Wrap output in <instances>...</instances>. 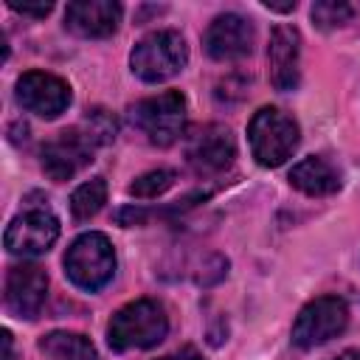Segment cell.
<instances>
[{"instance_id": "cell-24", "label": "cell", "mask_w": 360, "mask_h": 360, "mask_svg": "<svg viewBox=\"0 0 360 360\" xmlns=\"http://www.w3.org/2000/svg\"><path fill=\"white\" fill-rule=\"evenodd\" d=\"M335 360H360V352H354V349H349V352H343V354H338Z\"/></svg>"}, {"instance_id": "cell-2", "label": "cell", "mask_w": 360, "mask_h": 360, "mask_svg": "<svg viewBox=\"0 0 360 360\" xmlns=\"http://www.w3.org/2000/svg\"><path fill=\"white\" fill-rule=\"evenodd\" d=\"M248 141H250V152L253 158L267 166L276 169L281 166L287 158H292L301 132L292 115H287L278 107H262L259 112H253L250 124H248Z\"/></svg>"}, {"instance_id": "cell-23", "label": "cell", "mask_w": 360, "mask_h": 360, "mask_svg": "<svg viewBox=\"0 0 360 360\" xmlns=\"http://www.w3.org/2000/svg\"><path fill=\"white\" fill-rule=\"evenodd\" d=\"M264 8H270V11H292L295 3H273V0H264Z\"/></svg>"}, {"instance_id": "cell-22", "label": "cell", "mask_w": 360, "mask_h": 360, "mask_svg": "<svg viewBox=\"0 0 360 360\" xmlns=\"http://www.w3.org/2000/svg\"><path fill=\"white\" fill-rule=\"evenodd\" d=\"M158 360H202V354L194 346H183V349H177V352H172L166 357H158Z\"/></svg>"}, {"instance_id": "cell-1", "label": "cell", "mask_w": 360, "mask_h": 360, "mask_svg": "<svg viewBox=\"0 0 360 360\" xmlns=\"http://www.w3.org/2000/svg\"><path fill=\"white\" fill-rule=\"evenodd\" d=\"M169 332V315L160 301L155 298H138L121 307L107 326V340L115 352L129 349H149L160 343Z\"/></svg>"}, {"instance_id": "cell-9", "label": "cell", "mask_w": 360, "mask_h": 360, "mask_svg": "<svg viewBox=\"0 0 360 360\" xmlns=\"http://www.w3.org/2000/svg\"><path fill=\"white\" fill-rule=\"evenodd\" d=\"M236 158V141L228 127L205 124L186 138V160L200 174H219Z\"/></svg>"}, {"instance_id": "cell-17", "label": "cell", "mask_w": 360, "mask_h": 360, "mask_svg": "<svg viewBox=\"0 0 360 360\" xmlns=\"http://www.w3.org/2000/svg\"><path fill=\"white\" fill-rule=\"evenodd\" d=\"M104 202H107V183H104V177H93L70 194V214H73V219L84 222V219L96 217Z\"/></svg>"}, {"instance_id": "cell-4", "label": "cell", "mask_w": 360, "mask_h": 360, "mask_svg": "<svg viewBox=\"0 0 360 360\" xmlns=\"http://www.w3.org/2000/svg\"><path fill=\"white\" fill-rule=\"evenodd\" d=\"M65 273L76 287L87 292L101 290L115 273L112 242L98 231L82 233L65 253Z\"/></svg>"}, {"instance_id": "cell-18", "label": "cell", "mask_w": 360, "mask_h": 360, "mask_svg": "<svg viewBox=\"0 0 360 360\" xmlns=\"http://www.w3.org/2000/svg\"><path fill=\"white\" fill-rule=\"evenodd\" d=\"M172 183H174V172L172 169H152V172H143L141 177H135L129 183V194L141 197V200H155L163 191H169Z\"/></svg>"}, {"instance_id": "cell-21", "label": "cell", "mask_w": 360, "mask_h": 360, "mask_svg": "<svg viewBox=\"0 0 360 360\" xmlns=\"http://www.w3.org/2000/svg\"><path fill=\"white\" fill-rule=\"evenodd\" d=\"M8 8L11 11H17V14H25V17H45V14H51V8H53V3H17V0H8Z\"/></svg>"}, {"instance_id": "cell-16", "label": "cell", "mask_w": 360, "mask_h": 360, "mask_svg": "<svg viewBox=\"0 0 360 360\" xmlns=\"http://www.w3.org/2000/svg\"><path fill=\"white\" fill-rule=\"evenodd\" d=\"M39 352L45 354V360H98L93 340L82 332H68V329L42 335Z\"/></svg>"}, {"instance_id": "cell-6", "label": "cell", "mask_w": 360, "mask_h": 360, "mask_svg": "<svg viewBox=\"0 0 360 360\" xmlns=\"http://www.w3.org/2000/svg\"><path fill=\"white\" fill-rule=\"evenodd\" d=\"M349 323V307L338 295H321L309 301L295 323H292V343L301 349H315L332 338H338Z\"/></svg>"}, {"instance_id": "cell-15", "label": "cell", "mask_w": 360, "mask_h": 360, "mask_svg": "<svg viewBox=\"0 0 360 360\" xmlns=\"http://www.w3.org/2000/svg\"><path fill=\"white\" fill-rule=\"evenodd\" d=\"M290 183L309 197H326V194H335L340 188V174L326 158L312 155V158H304L292 166Z\"/></svg>"}, {"instance_id": "cell-14", "label": "cell", "mask_w": 360, "mask_h": 360, "mask_svg": "<svg viewBox=\"0 0 360 360\" xmlns=\"http://www.w3.org/2000/svg\"><path fill=\"white\" fill-rule=\"evenodd\" d=\"M118 22H121V6L112 0H76L68 3L65 11L68 31L84 39H104L115 34Z\"/></svg>"}, {"instance_id": "cell-20", "label": "cell", "mask_w": 360, "mask_h": 360, "mask_svg": "<svg viewBox=\"0 0 360 360\" xmlns=\"http://www.w3.org/2000/svg\"><path fill=\"white\" fill-rule=\"evenodd\" d=\"M82 127L90 132V138H93L98 146H101V143H110V141L115 138V129H118L115 118H112L107 110H90Z\"/></svg>"}, {"instance_id": "cell-10", "label": "cell", "mask_w": 360, "mask_h": 360, "mask_svg": "<svg viewBox=\"0 0 360 360\" xmlns=\"http://www.w3.org/2000/svg\"><path fill=\"white\" fill-rule=\"evenodd\" d=\"M17 101L22 110L39 118H56L70 104V87L53 73L28 70L17 79Z\"/></svg>"}, {"instance_id": "cell-5", "label": "cell", "mask_w": 360, "mask_h": 360, "mask_svg": "<svg viewBox=\"0 0 360 360\" xmlns=\"http://www.w3.org/2000/svg\"><path fill=\"white\" fill-rule=\"evenodd\" d=\"M129 121L146 135L149 143L169 146L186 129V98L177 90L149 96L129 107Z\"/></svg>"}, {"instance_id": "cell-13", "label": "cell", "mask_w": 360, "mask_h": 360, "mask_svg": "<svg viewBox=\"0 0 360 360\" xmlns=\"http://www.w3.org/2000/svg\"><path fill=\"white\" fill-rule=\"evenodd\" d=\"M270 82L276 90H295L301 82V34L292 25H276L267 45Z\"/></svg>"}, {"instance_id": "cell-12", "label": "cell", "mask_w": 360, "mask_h": 360, "mask_svg": "<svg viewBox=\"0 0 360 360\" xmlns=\"http://www.w3.org/2000/svg\"><path fill=\"white\" fill-rule=\"evenodd\" d=\"M253 42H256L253 22L233 11L214 17V22L205 31V51L217 62H233L248 56L253 51Z\"/></svg>"}, {"instance_id": "cell-3", "label": "cell", "mask_w": 360, "mask_h": 360, "mask_svg": "<svg viewBox=\"0 0 360 360\" xmlns=\"http://www.w3.org/2000/svg\"><path fill=\"white\" fill-rule=\"evenodd\" d=\"M188 62V45L180 31H152L141 42H135L129 53L132 73L143 82H166L177 76Z\"/></svg>"}, {"instance_id": "cell-8", "label": "cell", "mask_w": 360, "mask_h": 360, "mask_svg": "<svg viewBox=\"0 0 360 360\" xmlns=\"http://www.w3.org/2000/svg\"><path fill=\"white\" fill-rule=\"evenodd\" d=\"M56 239H59V219L42 205H34L17 214L3 233L6 250L14 256H39L51 250Z\"/></svg>"}, {"instance_id": "cell-7", "label": "cell", "mask_w": 360, "mask_h": 360, "mask_svg": "<svg viewBox=\"0 0 360 360\" xmlns=\"http://www.w3.org/2000/svg\"><path fill=\"white\" fill-rule=\"evenodd\" d=\"M96 141L84 127H70L56 132L51 141L42 146V169L51 180H70L76 172H82L96 152Z\"/></svg>"}, {"instance_id": "cell-19", "label": "cell", "mask_w": 360, "mask_h": 360, "mask_svg": "<svg viewBox=\"0 0 360 360\" xmlns=\"http://www.w3.org/2000/svg\"><path fill=\"white\" fill-rule=\"evenodd\" d=\"M352 17H354V6L352 3H343V0H318L312 6V22L318 28H323V31L343 25Z\"/></svg>"}, {"instance_id": "cell-25", "label": "cell", "mask_w": 360, "mask_h": 360, "mask_svg": "<svg viewBox=\"0 0 360 360\" xmlns=\"http://www.w3.org/2000/svg\"><path fill=\"white\" fill-rule=\"evenodd\" d=\"M3 340H6V360H11V332L8 329L3 332Z\"/></svg>"}, {"instance_id": "cell-11", "label": "cell", "mask_w": 360, "mask_h": 360, "mask_svg": "<svg viewBox=\"0 0 360 360\" xmlns=\"http://www.w3.org/2000/svg\"><path fill=\"white\" fill-rule=\"evenodd\" d=\"M45 295H48V276L39 264L22 262V264H14L8 270L3 298H6V309L14 318L34 321L45 304Z\"/></svg>"}]
</instances>
